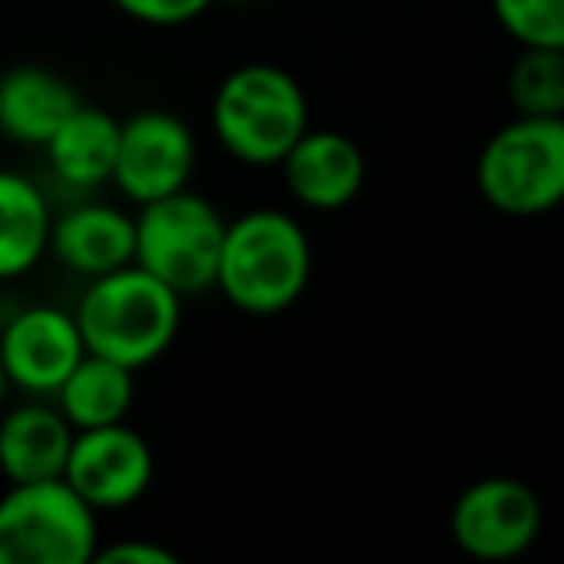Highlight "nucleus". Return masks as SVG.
I'll return each mask as SVG.
<instances>
[{
  "label": "nucleus",
  "mask_w": 564,
  "mask_h": 564,
  "mask_svg": "<svg viewBox=\"0 0 564 564\" xmlns=\"http://www.w3.org/2000/svg\"><path fill=\"white\" fill-rule=\"evenodd\" d=\"M314 279V243L286 209H248L225 220L213 291L248 317L286 314Z\"/></svg>",
  "instance_id": "1"
},
{
  "label": "nucleus",
  "mask_w": 564,
  "mask_h": 564,
  "mask_svg": "<svg viewBox=\"0 0 564 564\" xmlns=\"http://www.w3.org/2000/svg\"><path fill=\"white\" fill-rule=\"evenodd\" d=\"M182 302L186 299L163 279L143 271L140 263H124L109 274L86 279V291L70 314L86 352L143 371L163 360L178 340Z\"/></svg>",
  "instance_id": "2"
},
{
  "label": "nucleus",
  "mask_w": 564,
  "mask_h": 564,
  "mask_svg": "<svg viewBox=\"0 0 564 564\" xmlns=\"http://www.w3.org/2000/svg\"><path fill=\"white\" fill-rule=\"evenodd\" d=\"M213 140L243 166H279L310 128L302 82L279 63H243L220 78L209 101Z\"/></svg>",
  "instance_id": "3"
},
{
  "label": "nucleus",
  "mask_w": 564,
  "mask_h": 564,
  "mask_svg": "<svg viewBox=\"0 0 564 564\" xmlns=\"http://www.w3.org/2000/svg\"><path fill=\"white\" fill-rule=\"evenodd\" d=\"M476 186L502 217H545L564 202V117H514L476 159Z\"/></svg>",
  "instance_id": "4"
},
{
  "label": "nucleus",
  "mask_w": 564,
  "mask_h": 564,
  "mask_svg": "<svg viewBox=\"0 0 564 564\" xmlns=\"http://www.w3.org/2000/svg\"><path fill=\"white\" fill-rule=\"evenodd\" d=\"M97 545L101 514L63 476L0 495V564H94Z\"/></svg>",
  "instance_id": "5"
},
{
  "label": "nucleus",
  "mask_w": 564,
  "mask_h": 564,
  "mask_svg": "<svg viewBox=\"0 0 564 564\" xmlns=\"http://www.w3.org/2000/svg\"><path fill=\"white\" fill-rule=\"evenodd\" d=\"M135 256L143 271L163 279L166 286L189 299V294L213 291L217 274L220 240H225V217L209 197L194 189L155 197L148 205H135Z\"/></svg>",
  "instance_id": "6"
},
{
  "label": "nucleus",
  "mask_w": 564,
  "mask_h": 564,
  "mask_svg": "<svg viewBox=\"0 0 564 564\" xmlns=\"http://www.w3.org/2000/svg\"><path fill=\"white\" fill-rule=\"evenodd\" d=\"M541 522L545 510L530 484L514 476H484L456 495L448 533L464 556L502 564L538 545Z\"/></svg>",
  "instance_id": "7"
},
{
  "label": "nucleus",
  "mask_w": 564,
  "mask_h": 564,
  "mask_svg": "<svg viewBox=\"0 0 564 564\" xmlns=\"http://www.w3.org/2000/svg\"><path fill=\"white\" fill-rule=\"evenodd\" d=\"M197 135L178 112L140 109L120 120L112 186L132 205H148L155 197L178 194L194 182Z\"/></svg>",
  "instance_id": "8"
},
{
  "label": "nucleus",
  "mask_w": 564,
  "mask_h": 564,
  "mask_svg": "<svg viewBox=\"0 0 564 564\" xmlns=\"http://www.w3.org/2000/svg\"><path fill=\"white\" fill-rule=\"evenodd\" d=\"M63 479L97 514H117L148 495L155 479V453L148 437L128 422L74 430Z\"/></svg>",
  "instance_id": "9"
},
{
  "label": "nucleus",
  "mask_w": 564,
  "mask_h": 564,
  "mask_svg": "<svg viewBox=\"0 0 564 564\" xmlns=\"http://www.w3.org/2000/svg\"><path fill=\"white\" fill-rule=\"evenodd\" d=\"M86 356L78 322L63 306H28L0 329V368L12 391L51 399L74 364Z\"/></svg>",
  "instance_id": "10"
},
{
  "label": "nucleus",
  "mask_w": 564,
  "mask_h": 564,
  "mask_svg": "<svg viewBox=\"0 0 564 564\" xmlns=\"http://www.w3.org/2000/svg\"><path fill=\"white\" fill-rule=\"evenodd\" d=\"M282 186L302 209L314 213H337L352 205L368 178V163L352 135L337 128H314L310 124L291 151L279 159Z\"/></svg>",
  "instance_id": "11"
},
{
  "label": "nucleus",
  "mask_w": 564,
  "mask_h": 564,
  "mask_svg": "<svg viewBox=\"0 0 564 564\" xmlns=\"http://www.w3.org/2000/svg\"><path fill=\"white\" fill-rule=\"evenodd\" d=\"M47 256L82 279H97L117 267L132 263L135 225L132 213L112 202H78L51 217Z\"/></svg>",
  "instance_id": "12"
},
{
  "label": "nucleus",
  "mask_w": 564,
  "mask_h": 564,
  "mask_svg": "<svg viewBox=\"0 0 564 564\" xmlns=\"http://www.w3.org/2000/svg\"><path fill=\"white\" fill-rule=\"evenodd\" d=\"M70 437V422L51 399L28 394L17 406H4L0 410V476L4 484L63 476Z\"/></svg>",
  "instance_id": "13"
},
{
  "label": "nucleus",
  "mask_w": 564,
  "mask_h": 564,
  "mask_svg": "<svg viewBox=\"0 0 564 564\" xmlns=\"http://www.w3.org/2000/svg\"><path fill=\"white\" fill-rule=\"evenodd\" d=\"M78 101V89L51 66H12L0 74V135L20 148H43Z\"/></svg>",
  "instance_id": "14"
},
{
  "label": "nucleus",
  "mask_w": 564,
  "mask_h": 564,
  "mask_svg": "<svg viewBox=\"0 0 564 564\" xmlns=\"http://www.w3.org/2000/svg\"><path fill=\"white\" fill-rule=\"evenodd\" d=\"M117 135H120V120L112 112L78 101L40 151L47 155V166L55 171V178L63 186L97 189L112 178Z\"/></svg>",
  "instance_id": "15"
},
{
  "label": "nucleus",
  "mask_w": 564,
  "mask_h": 564,
  "mask_svg": "<svg viewBox=\"0 0 564 564\" xmlns=\"http://www.w3.org/2000/svg\"><path fill=\"white\" fill-rule=\"evenodd\" d=\"M51 202L28 174L0 171V282H17L47 259Z\"/></svg>",
  "instance_id": "16"
},
{
  "label": "nucleus",
  "mask_w": 564,
  "mask_h": 564,
  "mask_svg": "<svg viewBox=\"0 0 564 564\" xmlns=\"http://www.w3.org/2000/svg\"><path fill=\"white\" fill-rule=\"evenodd\" d=\"M70 430H97V425L128 422L135 402V371L117 360L86 352L70 368V376L51 394Z\"/></svg>",
  "instance_id": "17"
},
{
  "label": "nucleus",
  "mask_w": 564,
  "mask_h": 564,
  "mask_svg": "<svg viewBox=\"0 0 564 564\" xmlns=\"http://www.w3.org/2000/svg\"><path fill=\"white\" fill-rule=\"evenodd\" d=\"M507 89L518 117H564V51L522 47Z\"/></svg>",
  "instance_id": "18"
},
{
  "label": "nucleus",
  "mask_w": 564,
  "mask_h": 564,
  "mask_svg": "<svg viewBox=\"0 0 564 564\" xmlns=\"http://www.w3.org/2000/svg\"><path fill=\"white\" fill-rule=\"evenodd\" d=\"M491 17L518 47L564 51V0H491Z\"/></svg>",
  "instance_id": "19"
},
{
  "label": "nucleus",
  "mask_w": 564,
  "mask_h": 564,
  "mask_svg": "<svg viewBox=\"0 0 564 564\" xmlns=\"http://www.w3.org/2000/svg\"><path fill=\"white\" fill-rule=\"evenodd\" d=\"M120 17L143 28H186L202 20L217 0H109Z\"/></svg>",
  "instance_id": "20"
},
{
  "label": "nucleus",
  "mask_w": 564,
  "mask_h": 564,
  "mask_svg": "<svg viewBox=\"0 0 564 564\" xmlns=\"http://www.w3.org/2000/svg\"><path fill=\"white\" fill-rule=\"evenodd\" d=\"M94 561L97 564H178V553L166 549L163 541L120 538V541H109V545H97Z\"/></svg>",
  "instance_id": "21"
},
{
  "label": "nucleus",
  "mask_w": 564,
  "mask_h": 564,
  "mask_svg": "<svg viewBox=\"0 0 564 564\" xmlns=\"http://www.w3.org/2000/svg\"><path fill=\"white\" fill-rule=\"evenodd\" d=\"M9 399H12V383H9V376H4V368H0V410L9 406Z\"/></svg>",
  "instance_id": "22"
}]
</instances>
